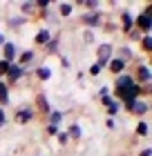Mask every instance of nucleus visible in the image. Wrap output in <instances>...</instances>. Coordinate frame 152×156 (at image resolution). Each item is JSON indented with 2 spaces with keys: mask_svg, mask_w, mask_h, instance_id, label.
<instances>
[{
  "mask_svg": "<svg viewBox=\"0 0 152 156\" xmlns=\"http://www.w3.org/2000/svg\"><path fill=\"white\" fill-rule=\"evenodd\" d=\"M134 29L139 34H143V36L152 31V5H148L146 9L134 18Z\"/></svg>",
  "mask_w": 152,
  "mask_h": 156,
  "instance_id": "1",
  "label": "nucleus"
},
{
  "mask_svg": "<svg viewBox=\"0 0 152 156\" xmlns=\"http://www.w3.org/2000/svg\"><path fill=\"white\" fill-rule=\"evenodd\" d=\"M132 85H134V76H132V74H128V72H125V74L117 76V78H114V91H117V96L121 98L130 87H132Z\"/></svg>",
  "mask_w": 152,
  "mask_h": 156,
  "instance_id": "2",
  "label": "nucleus"
},
{
  "mask_svg": "<svg viewBox=\"0 0 152 156\" xmlns=\"http://www.w3.org/2000/svg\"><path fill=\"white\" fill-rule=\"evenodd\" d=\"M112 54H114V47L110 45V42H103V45H98V49H96V65L103 69V67H107V62L112 60Z\"/></svg>",
  "mask_w": 152,
  "mask_h": 156,
  "instance_id": "3",
  "label": "nucleus"
},
{
  "mask_svg": "<svg viewBox=\"0 0 152 156\" xmlns=\"http://www.w3.org/2000/svg\"><path fill=\"white\" fill-rule=\"evenodd\" d=\"M134 76H136V80H139V85L148 87V85L152 83V69H150V65H148V62H141V65L136 67Z\"/></svg>",
  "mask_w": 152,
  "mask_h": 156,
  "instance_id": "4",
  "label": "nucleus"
},
{
  "mask_svg": "<svg viewBox=\"0 0 152 156\" xmlns=\"http://www.w3.org/2000/svg\"><path fill=\"white\" fill-rule=\"evenodd\" d=\"M25 74H27V67H20L18 62H11L9 72H7V76H5V78H7V85L11 87V85H13V83H18Z\"/></svg>",
  "mask_w": 152,
  "mask_h": 156,
  "instance_id": "5",
  "label": "nucleus"
},
{
  "mask_svg": "<svg viewBox=\"0 0 152 156\" xmlns=\"http://www.w3.org/2000/svg\"><path fill=\"white\" fill-rule=\"evenodd\" d=\"M81 20H83V25H87V27H101L103 25V13L101 11H87V13H83L81 16Z\"/></svg>",
  "mask_w": 152,
  "mask_h": 156,
  "instance_id": "6",
  "label": "nucleus"
},
{
  "mask_svg": "<svg viewBox=\"0 0 152 156\" xmlns=\"http://www.w3.org/2000/svg\"><path fill=\"white\" fill-rule=\"evenodd\" d=\"M18 47H16V42H11V40H7L5 45H2V60H7V62H16V58H18Z\"/></svg>",
  "mask_w": 152,
  "mask_h": 156,
  "instance_id": "7",
  "label": "nucleus"
},
{
  "mask_svg": "<svg viewBox=\"0 0 152 156\" xmlns=\"http://www.w3.org/2000/svg\"><path fill=\"white\" fill-rule=\"evenodd\" d=\"M36 116V112L32 107H23V109H18L16 112V116H13V120H16L18 125H27V123H32Z\"/></svg>",
  "mask_w": 152,
  "mask_h": 156,
  "instance_id": "8",
  "label": "nucleus"
},
{
  "mask_svg": "<svg viewBox=\"0 0 152 156\" xmlns=\"http://www.w3.org/2000/svg\"><path fill=\"white\" fill-rule=\"evenodd\" d=\"M101 103H103V107L107 109V118H114V116H117V114H119V109H121V105H119L117 101H114V98H112V96H103V98H101Z\"/></svg>",
  "mask_w": 152,
  "mask_h": 156,
  "instance_id": "9",
  "label": "nucleus"
},
{
  "mask_svg": "<svg viewBox=\"0 0 152 156\" xmlns=\"http://www.w3.org/2000/svg\"><path fill=\"white\" fill-rule=\"evenodd\" d=\"M150 112V101H143V98H136L134 105L130 107V114H134V116H146Z\"/></svg>",
  "mask_w": 152,
  "mask_h": 156,
  "instance_id": "10",
  "label": "nucleus"
},
{
  "mask_svg": "<svg viewBox=\"0 0 152 156\" xmlns=\"http://www.w3.org/2000/svg\"><path fill=\"white\" fill-rule=\"evenodd\" d=\"M121 29H123V34H130V31L134 29V16L128 9L121 11Z\"/></svg>",
  "mask_w": 152,
  "mask_h": 156,
  "instance_id": "11",
  "label": "nucleus"
},
{
  "mask_svg": "<svg viewBox=\"0 0 152 156\" xmlns=\"http://www.w3.org/2000/svg\"><path fill=\"white\" fill-rule=\"evenodd\" d=\"M107 67H110V72L114 74V76H121V74H125V69H128V65L123 60H119V58H114L112 56V60L107 62Z\"/></svg>",
  "mask_w": 152,
  "mask_h": 156,
  "instance_id": "12",
  "label": "nucleus"
},
{
  "mask_svg": "<svg viewBox=\"0 0 152 156\" xmlns=\"http://www.w3.org/2000/svg\"><path fill=\"white\" fill-rule=\"evenodd\" d=\"M114 58H119V60H123V62L128 65V62L134 58V54H132V49H130L128 45H123V47H119V49H117V56H114Z\"/></svg>",
  "mask_w": 152,
  "mask_h": 156,
  "instance_id": "13",
  "label": "nucleus"
},
{
  "mask_svg": "<svg viewBox=\"0 0 152 156\" xmlns=\"http://www.w3.org/2000/svg\"><path fill=\"white\" fill-rule=\"evenodd\" d=\"M52 36H54V34L49 31V29H38V34L34 36V42H36V45H43V47H45L47 42L52 40Z\"/></svg>",
  "mask_w": 152,
  "mask_h": 156,
  "instance_id": "14",
  "label": "nucleus"
},
{
  "mask_svg": "<svg viewBox=\"0 0 152 156\" xmlns=\"http://www.w3.org/2000/svg\"><path fill=\"white\" fill-rule=\"evenodd\" d=\"M34 58H36V51H32V49H25V51H20V54H18V58H16V60H18V65H20V67H27Z\"/></svg>",
  "mask_w": 152,
  "mask_h": 156,
  "instance_id": "15",
  "label": "nucleus"
},
{
  "mask_svg": "<svg viewBox=\"0 0 152 156\" xmlns=\"http://www.w3.org/2000/svg\"><path fill=\"white\" fill-rule=\"evenodd\" d=\"M38 11V7H36V0H29V2H20V16H32V13Z\"/></svg>",
  "mask_w": 152,
  "mask_h": 156,
  "instance_id": "16",
  "label": "nucleus"
},
{
  "mask_svg": "<svg viewBox=\"0 0 152 156\" xmlns=\"http://www.w3.org/2000/svg\"><path fill=\"white\" fill-rule=\"evenodd\" d=\"M36 105H38V112H40V114H49V112H52V105H49V101H47L45 94H38Z\"/></svg>",
  "mask_w": 152,
  "mask_h": 156,
  "instance_id": "17",
  "label": "nucleus"
},
{
  "mask_svg": "<svg viewBox=\"0 0 152 156\" xmlns=\"http://www.w3.org/2000/svg\"><path fill=\"white\" fill-rule=\"evenodd\" d=\"M67 136H69V140H78V138L83 136L81 125H78V123H72V125L67 127Z\"/></svg>",
  "mask_w": 152,
  "mask_h": 156,
  "instance_id": "18",
  "label": "nucleus"
},
{
  "mask_svg": "<svg viewBox=\"0 0 152 156\" xmlns=\"http://www.w3.org/2000/svg\"><path fill=\"white\" fill-rule=\"evenodd\" d=\"M9 89H11L9 85L0 80V105H9V101H11V96H9Z\"/></svg>",
  "mask_w": 152,
  "mask_h": 156,
  "instance_id": "19",
  "label": "nucleus"
},
{
  "mask_svg": "<svg viewBox=\"0 0 152 156\" xmlns=\"http://www.w3.org/2000/svg\"><path fill=\"white\" fill-rule=\"evenodd\" d=\"M72 11H74V5L72 2H58V16L61 18H69Z\"/></svg>",
  "mask_w": 152,
  "mask_h": 156,
  "instance_id": "20",
  "label": "nucleus"
},
{
  "mask_svg": "<svg viewBox=\"0 0 152 156\" xmlns=\"http://www.w3.org/2000/svg\"><path fill=\"white\" fill-rule=\"evenodd\" d=\"M36 78H38V80H49V78H52V69H49L47 65H40L38 69H36Z\"/></svg>",
  "mask_w": 152,
  "mask_h": 156,
  "instance_id": "21",
  "label": "nucleus"
},
{
  "mask_svg": "<svg viewBox=\"0 0 152 156\" xmlns=\"http://www.w3.org/2000/svg\"><path fill=\"white\" fill-rule=\"evenodd\" d=\"M47 118H49V125L61 127V123H63V112H58V109H52V112L47 114Z\"/></svg>",
  "mask_w": 152,
  "mask_h": 156,
  "instance_id": "22",
  "label": "nucleus"
},
{
  "mask_svg": "<svg viewBox=\"0 0 152 156\" xmlns=\"http://www.w3.org/2000/svg\"><path fill=\"white\" fill-rule=\"evenodd\" d=\"M58 45H61V36L56 34V36H52V40L45 45V49H47V54H54V51H58Z\"/></svg>",
  "mask_w": 152,
  "mask_h": 156,
  "instance_id": "23",
  "label": "nucleus"
},
{
  "mask_svg": "<svg viewBox=\"0 0 152 156\" xmlns=\"http://www.w3.org/2000/svg\"><path fill=\"white\" fill-rule=\"evenodd\" d=\"M7 23H9V27L18 29V27H23V25L27 23V18H25V16H9V18H7Z\"/></svg>",
  "mask_w": 152,
  "mask_h": 156,
  "instance_id": "24",
  "label": "nucleus"
},
{
  "mask_svg": "<svg viewBox=\"0 0 152 156\" xmlns=\"http://www.w3.org/2000/svg\"><path fill=\"white\" fill-rule=\"evenodd\" d=\"M148 134H150V125L146 123V120H139V123H136V136L146 138Z\"/></svg>",
  "mask_w": 152,
  "mask_h": 156,
  "instance_id": "25",
  "label": "nucleus"
},
{
  "mask_svg": "<svg viewBox=\"0 0 152 156\" xmlns=\"http://www.w3.org/2000/svg\"><path fill=\"white\" fill-rule=\"evenodd\" d=\"M141 47H143V51H146V54L152 51V34H146V36H141Z\"/></svg>",
  "mask_w": 152,
  "mask_h": 156,
  "instance_id": "26",
  "label": "nucleus"
},
{
  "mask_svg": "<svg viewBox=\"0 0 152 156\" xmlns=\"http://www.w3.org/2000/svg\"><path fill=\"white\" fill-rule=\"evenodd\" d=\"M81 5L87 11H98V2H96V0H85V2H81Z\"/></svg>",
  "mask_w": 152,
  "mask_h": 156,
  "instance_id": "27",
  "label": "nucleus"
},
{
  "mask_svg": "<svg viewBox=\"0 0 152 156\" xmlns=\"http://www.w3.org/2000/svg\"><path fill=\"white\" fill-rule=\"evenodd\" d=\"M9 67H11V62H7V60H0V78H2V76H7Z\"/></svg>",
  "mask_w": 152,
  "mask_h": 156,
  "instance_id": "28",
  "label": "nucleus"
},
{
  "mask_svg": "<svg viewBox=\"0 0 152 156\" xmlns=\"http://www.w3.org/2000/svg\"><path fill=\"white\" fill-rule=\"evenodd\" d=\"M69 143V136H67V132H58V145H67Z\"/></svg>",
  "mask_w": 152,
  "mask_h": 156,
  "instance_id": "29",
  "label": "nucleus"
},
{
  "mask_svg": "<svg viewBox=\"0 0 152 156\" xmlns=\"http://www.w3.org/2000/svg\"><path fill=\"white\" fill-rule=\"evenodd\" d=\"M101 72H103V69H101V67H98V65H96V62H94V65H92V67H90V69H87V74H90V76H98V74H101Z\"/></svg>",
  "mask_w": 152,
  "mask_h": 156,
  "instance_id": "30",
  "label": "nucleus"
},
{
  "mask_svg": "<svg viewBox=\"0 0 152 156\" xmlns=\"http://www.w3.org/2000/svg\"><path fill=\"white\" fill-rule=\"evenodd\" d=\"M58 132H61V127H56V125H47V134H49V136H58Z\"/></svg>",
  "mask_w": 152,
  "mask_h": 156,
  "instance_id": "31",
  "label": "nucleus"
},
{
  "mask_svg": "<svg viewBox=\"0 0 152 156\" xmlns=\"http://www.w3.org/2000/svg\"><path fill=\"white\" fill-rule=\"evenodd\" d=\"M98 96L103 98V96H110V87H107V85H103V87L98 89Z\"/></svg>",
  "mask_w": 152,
  "mask_h": 156,
  "instance_id": "32",
  "label": "nucleus"
},
{
  "mask_svg": "<svg viewBox=\"0 0 152 156\" xmlns=\"http://www.w3.org/2000/svg\"><path fill=\"white\" fill-rule=\"evenodd\" d=\"M83 40H85V42H94V34H92V29H87V31H85Z\"/></svg>",
  "mask_w": 152,
  "mask_h": 156,
  "instance_id": "33",
  "label": "nucleus"
},
{
  "mask_svg": "<svg viewBox=\"0 0 152 156\" xmlns=\"http://www.w3.org/2000/svg\"><path fill=\"white\" fill-rule=\"evenodd\" d=\"M105 127H107V129H114V127H117V120H114V118H107V120H105Z\"/></svg>",
  "mask_w": 152,
  "mask_h": 156,
  "instance_id": "34",
  "label": "nucleus"
},
{
  "mask_svg": "<svg viewBox=\"0 0 152 156\" xmlns=\"http://www.w3.org/2000/svg\"><path fill=\"white\" fill-rule=\"evenodd\" d=\"M7 125V116H5V109L0 107V127H5Z\"/></svg>",
  "mask_w": 152,
  "mask_h": 156,
  "instance_id": "35",
  "label": "nucleus"
},
{
  "mask_svg": "<svg viewBox=\"0 0 152 156\" xmlns=\"http://www.w3.org/2000/svg\"><path fill=\"white\" fill-rule=\"evenodd\" d=\"M130 38H132V40H141V34L136 29H132V31H130Z\"/></svg>",
  "mask_w": 152,
  "mask_h": 156,
  "instance_id": "36",
  "label": "nucleus"
},
{
  "mask_svg": "<svg viewBox=\"0 0 152 156\" xmlns=\"http://www.w3.org/2000/svg\"><path fill=\"white\" fill-rule=\"evenodd\" d=\"M139 156H152V147H146V150H141Z\"/></svg>",
  "mask_w": 152,
  "mask_h": 156,
  "instance_id": "37",
  "label": "nucleus"
},
{
  "mask_svg": "<svg viewBox=\"0 0 152 156\" xmlns=\"http://www.w3.org/2000/svg\"><path fill=\"white\" fill-rule=\"evenodd\" d=\"M5 42H7V38H5V34H2V31H0V47H2V45H5Z\"/></svg>",
  "mask_w": 152,
  "mask_h": 156,
  "instance_id": "38",
  "label": "nucleus"
}]
</instances>
